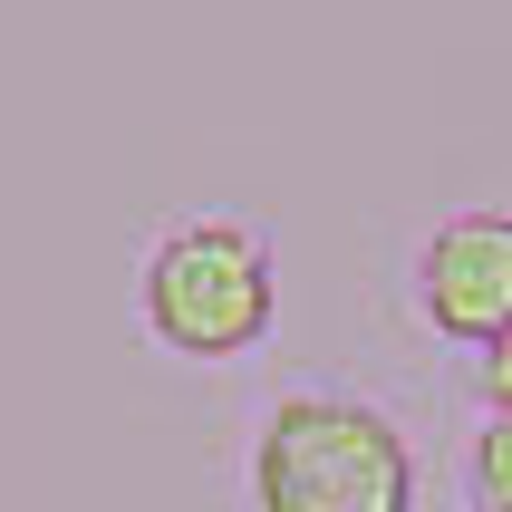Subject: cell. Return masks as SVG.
Listing matches in <instances>:
<instances>
[{
	"label": "cell",
	"mask_w": 512,
	"mask_h": 512,
	"mask_svg": "<svg viewBox=\"0 0 512 512\" xmlns=\"http://www.w3.org/2000/svg\"><path fill=\"white\" fill-rule=\"evenodd\" d=\"M464 493L474 512H512V416H484L464 445Z\"/></svg>",
	"instance_id": "cell-4"
},
{
	"label": "cell",
	"mask_w": 512,
	"mask_h": 512,
	"mask_svg": "<svg viewBox=\"0 0 512 512\" xmlns=\"http://www.w3.org/2000/svg\"><path fill=\"white\" fill-rule=\"evenodd\" d=\"M136 319L165 358H194V368L252 358L271 339V319H281L271 242L242 213H184V223H165L136 261Z\"/></svg>",
	"instance_id": "cell-1"
},
{
	"label": "cell",
	"mask_w": 512,
	"mask_h": 512,
	"mask_svg": "<svg viewBox=\"0 0 512 512\" xmlns=\"http://www.w3.org/2000/svg\"><path fill=\"white\" fill-rule=\"evenodd\" d=\"M252 512H416L397 416L339 387H290L252 426Z\"/></svg>",
	"instance_id": "cell-2"
},
{
	"label": "cell",
	"mask_w": 512,
	"mask_h": 512,
	"mask_svg": "<svg viewBox=\"0 0 512 512\" xmlns=\"http://www.w3.org/2000/svg\"><path fill=\"white\" fill-rule=\"evenodd\" d=\"M416 310H426L435 339H455V348H493L512 329V213L503 203L445 213L416 242Z\"/></svg>",
	"instance_id": "cell-3"
},
{
	"label": "cell",
	"mask_w": 512,
	"mask_h": 512,
	"mask_svg": "<svg viewBox=\"0 0 512 512\" xmlns=\"http://www.w3.org/2000/svg\"><path fill=\"white\" fill-rule=\"evenodd\" d=\"M484 397H493V416H512V329L484 348Z\"/></svg>",
	"instance_id": "cell-5"
}]
</instances>
